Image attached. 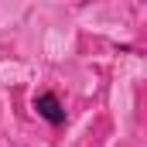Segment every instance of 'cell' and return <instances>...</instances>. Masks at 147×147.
Listing matches in <instances>:
<instances>
[{"label": "cell", "mask_w": 147, "mask_h": 147, "mask_svg": "<svg viewBox=\"0 0 147 147\" xmlns=\"http://www.w3.org/2000/svg\"><path fill=\"white\" fill-rule=\"evenodd\" d=\"M34 113L48 123V127H62L65 123V106L55 92H38L34 96Z\"/></svg>", "instance_id": "obj_1"}]
</instances>
